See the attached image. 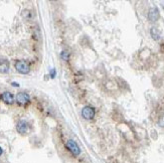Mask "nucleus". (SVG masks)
<instances>
[{"label":"nucleus","mask_w":164,"mask_h":163,"mask_svg":"<svg viewBox=\"0 0 164 163\" xmlns=\"http://www.w3.org/2000/svg\"><path fill=\"white\" fill-rule=\"evenodd\" d=\"M2 153H3V150H2V148L0 147V156L2 155Z\"/></svg>","instance_id":"obj_14"},{"label":"nucleus","mask_w":164,"mask_h":163,"mask_svg":"<svg viewBox=\"0 0 164 163\" xmlns=\"http://www.w3.org/2000/svg\"><path fill=\"white\" fill-rule=\"evenodd\" d=\"M158 125L164 128V115H162V116L160 117V119H159V121H158Z\"/></svg>","instance_id":"obj_11"},{"label":"nucleus","mask_w":164,"mask_h":163,"mask_svg":"<svg viewBox=\"0 0 164 163\" xmlns=\"http://www.w3.org/2000/svg\"><path fill=\"white\" fill-rule=\"evenodd\" d=\"M150 32H151V36L153 37V39L158 40L159 38H160V32H159V30L156 27H152Z\"/></svg>","instance_id":"obj_9"},{"label":"nucleus","mask_w":164,"mask_h":163,"mask_svg":"<svg viewBox=\"0 0 164 163\" xmlns=\"http://www.w3.org/2000/svg\"><path fill=\"white\" fill-rule=\"evenodd\" d=\"M148 18H149V20L152 21V22H155V21L158 20V18H159V11H158V9L156 8V7H153V8H151L150 10H149Z\"/></svg>","instance_id":"obj_7"},{"label":"nucleus","mask_w":164,"mask_h":163,"mask_svg":"<svg viewBox=\"0 0 164 163\" xmlns=\"http://www.w3.org/2000/svg\"><path fill=\"white\" fill-rule=\"evenodd\" d=\"M82 116L87 120H91L95 117V110L90 106H86L82 110Z\"/></svg>","instance_id":"obj_3"},{"label":"nucleus","mask_w":164,"mask_h":163,"mask_svg":"<svg viewBox=\"0 0 164 163\" xmlns=\"http://www.w3.org/2000/svg\"><path fill=\"white\" fill-rule=\"evenodd\" d=\"M30 98L26 93H18L17 96H16V102L18 103L19 105H25L29 102Z\"/></svg>","instance_id":"obj_5"},{"label":"nucleus","mask_w":164,"mask_h":163,"mask_svg":"<svg viewBox=\"0 0 164 163\" xmlns=\"http://www.w3.org/2000/svg\"><path fill=\"white\" fill-rule=\"evenodd\" d=\"M61 56H62V59H64V61H67L69 59V54L67 51H66V50H64V51H62V54H61Z\"/></svg>","instance_id":"obj_10"},{"label":"nucleus","mask_w":164,"mask_h":163,"mask_svg":"<svg viewBox=\"0 0 164 163\" xmlns=\"http://www.w3.org/2000/svg\"><path fill=\"white\" fill-rule=\"evenodd\" d=\"M9 71V63L6 59H0V73L6 74Z\"/></svg>","instance_id":"obj_8"},{"label":"nucleus","mask_w":164,"mask_h":163,"mask_svg":"<svg viewBox=\"0 0 164 163\" xmlns=\"http://www.w3.org/2000/svg\"><path fill=\"white\" fill-rule=\"evenodd\" d=\"M67 148L72 152V154L74 156H79L81 154V148L79 147V145L74 142V140H67L66 143Z\"/></svg>","instance_id":"obj_2"},{"label":"nucleus","mask_w":164,"mask_h":163,"mask_svg":"<svg viewBox=\"0 0 164 163\" xmlns=\"http://www.w3.org/2000/svg\"><path fill=\"white\" fill-rule=\"evenodd\" d=\"M15 69L18 71V73L22 74V75H27L29 73V66L28 64L24 61H17L15 63Z\"/></svg>","instance_id":"obj_1"},{"label":"nucleus","mask_w":164,"mask_h":163,"mask_svg":"<svg viewBox=\"0 0 164 163\" xmlns=\"http://www.w3.org/2000/svg\"><path fill=\"white\" fill-rule=\"evenodd\" d=\"M11 85L14 86V87H19V84H17V83H13V82L11 83Z\"/></svg>","instance_id":"obj_13"},{"label":"nucleus","mask_w":164,"mask_h":163,"mask_svg":"<svg viewBox=\"0 0 164 163\" xmlns=\"http://www.w3.org/2000/svg\"><path fill=\"white\" fill-rule=\"evenodd\" d=\"M28 128H29L28 123L26 121H24V120H20V121L17 123V125H16V130H17V132L19 134L27 133Z\"/></svg>","instance_id":"obj_4"},{"label":"nucleus","mask_w":164,"mask_h":163,"mask_svg":"<svg viewBox=\"0 0 164 163\" xmlns=\"http://www.w3.org/2000/svg\"><path fill=\"white\" fill-rule=\"evenodd\" d=\"M55 75H57V71H55V69H52V71H50V78H52V79L55 78Z\"/></svg>","instance_id":"obj_12"},{"label":"nucleus","mask_w":164,"mask_h":163,"mask_svg":"<svg viewBox=\"0 0 164 163\" xmlns=\"http://www.w3.org/2000/svg\"><path fill=\"white\" fill-rule=\"evenodd\" d=\"M0 98H1V100L3 101L4 103H6V104H8V105L13 104V102H14V97L10 92L2 93L1 96H0Z\"/></svg>","instance_id":"obj_6"}]
</instances>
